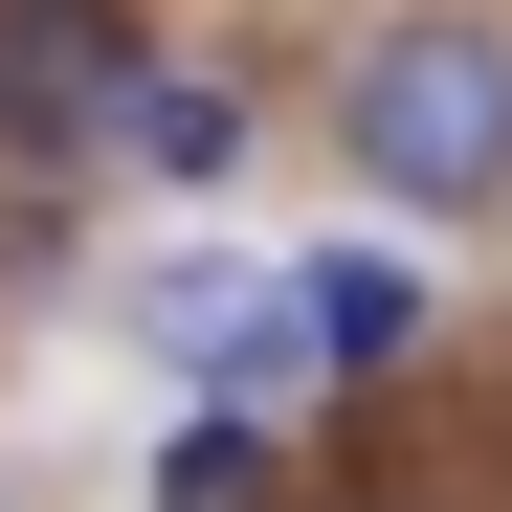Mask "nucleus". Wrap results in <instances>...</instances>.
Instances as JSON below:
<instances>
[{
    "label": "nucleus",
    "mask_w": 512,
    "mask_h": 512,
    "mask_svg": "<svg viewBox=\"0 0 512 512\" xmlns=\"http://www.w3.org/2000/svg\"><path fill=\"white\" fill-rule=\"evenodd\" d=\"M312 134L357 156V201H401V223H512V23L490 0H379V23H334Z\"/></svg>",
    "instance_id": "nucleus-1"
},
{
    "label": "nucleus",
    "mask_w": 512,
    "mask_h": 512,
    "mask_svg": "<svg viewBox=\"0 0 512 512\" xmlns=\"http://www.w3.org/2000/svg\"><path fill=\"white\" fill-rule=\"evenodd\" d=\"M134 0H0V179L67 201V179H112V90H134Z\"/></svg>",
    "instance_id": "nucleus-2"
},
{
    "label": "nucleus",
    "mask_w": 512,
    "mask_h": 512,
    "mask_svg": "<svg viewBox=\"0 0 512 512\" xmlns=\"http://www.w3.org/2000/svg\"><path fill=\"white\" fill-rule=\"evenodd\" d=\"M245 134H268V112H245V67H201L179 23H156L134 90H112V179H179V201H201V179H245Z\"/></svg>",
    "instance_id": "nucleus-3"
},
{
    "label": "nucleus",
    "mask_w": 512,
    "mask_h": 512,
    "mask_svg": "<svg viewBox=\"0 0 512 512\" xmlns=\"http://www.w3.org/2000/svg\"><path fill=\"white\" fill-rule=\"evenodd\" d=\"M401 334H423V290H401V268H357V245H334V268H290V357H312V379H379Z\"/></svg>",
    "instance_id": "nucleus-4"
},
{
    "label": "nucleus",
    "mask_w": 512,
    "mask_h": 512,
    "mask_svg": "<svg viewBox=\"0 0 512 512\" xmlns=\"http://www.w3.org/2000/svg\"><path fill=\"white\" fill-rule=\"evenodd\" d=\"M245 490H268V423H245V401H201L179 446H156V512H245Z\"/></svg>",
    "instance_id": "nucleus-5"
}]
</instances>
